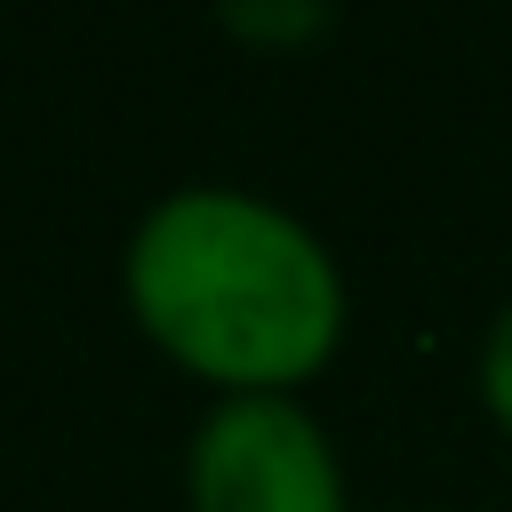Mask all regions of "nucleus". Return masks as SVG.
<instances>
[{
  "label": "nucleus",
  "instance_id": "nucleus-1",
  "mask_svg": "<svg viewBox=\"0 0 512 512\" xmlns=\"http://www.w3.org/2000/svg\"><path fill=\"white\" fill-rule=\"evenodd\" d=\"M136 328L224 392H288L344 344V272L328 240L248 184L160 192L120 256Z\"/></svg>",
  "mask_w": 512,
  "mask_h": 512
},
{
  "label": "nucleus",
  "instance_id": "nucleus-2",
  "mask_svg": "<svg viewBox=\"0 0 512 512\" xmlns=\"http://www.w3.org/2000/svg\"><path fill=\"white\" fill-rule=\"evenodd\" d=\"M192 512H344V464L296 392H224L184 456Z\"/></svg>",
  "mask_w": 512,
  "mask_h": 512
},
{
  "label": "nucleus",
  "instance_id": "nucleus-3",
  "mask_svg": "<svg viewBox=\"0 0 512 512\" xmlns=\"http://www.w3.org/2000/svg\"><path fill=\"white\" fill-rule=\"evenodd\" d=\"M480 400H488V416L512 432V304L488 320V344H480Z\"/></svg>",
  "mask_w": 512,
  "mask_h": 512
},
{
  "label": "nucleus",
  "instance_id": "nucleus-4",
  "mask_svg": "<svg viewBox=\"0 0 512 512\" xmlns=\"http://www.w3.org/2000/svg\"><path fill=\"white\" fill-rule=\"evenodd\" d=\"M232 32H272V40H296V32H328V8H224Z\"/></svg>",
  "mask_w": 512,
  "mask_h": 512
}]
</instances>
